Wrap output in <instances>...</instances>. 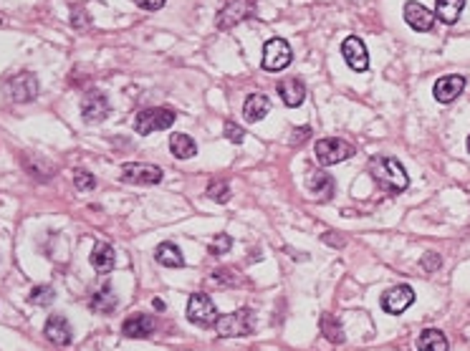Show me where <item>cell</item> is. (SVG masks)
Here are the masks:
<instances>
[{
    "mask_svg": "<svg viewBox=\"0 0 470 351\" xmlns=\"http://www.w3.org/2000/svg\"><path fill=\"white\" fill-rule=\"evenodd\" d=\"M169 150L177 160H190V157L198 155V144L192 142V137L187 134H172L169 137Z\"/></svg>",
    "mask_w": 470,
    "mask_h": 351,
    "instance_id": "cell-24",
    "label": "cell"
},
{
    "mask_svg": "<svg viewBox=\"0 0 470 351\" xmlns=\"http://www.w3.org/2000/svg\"><path fill=\"white\" fill-rule=\"evenodd\" d=\"M74 184L79 187V190H94L96 187V179H94L91 172H86V169H76L74 172Z\"/></svg>",
    "mask_w": 470,
    "mask_h": 351,
    "instance_id": "cell-31",
    "label": "cell"
},
{
    "mask_svg": "<svg viewBox=\"0 0 470 351\" xmlns=\"http://www.w3.org/2000/svg\"><path fill=\"white\" fill-rule=\"evenodd\" d=\"M215 331L223 339H238V336H248L256 331V313L250 308H238V311L218 316L215 321Z\"/></svg>",
    "mask_w": 470,
    "mask_h": 351,
    "instance_id": "cell-2",
    "label": "cell"
},
{
    "mask_svg": "<svg viewBox=\"0 0 470 351\" xmlns=\"http://www.w3.org/2000/svg\"><path fill=\"white\" fill-rule=\"evenodd\" d=\"M248 11H250V6L245 0H230L220 11V16H218V28L225 30V28H230V26H235L238 21H243V18L248 16Z\"/></svg>",
    "mask_w": 470,
    "mask_h": 351,
    "instance_id": "cell-17",
    "label": "cell"
},
{
    "mask_svg": "<svg viewBox=\"0 0 470 351\" xmlns=\"http://www.w3.org/2000/svg\"><path fill=\"white\" fill-rule=\"evenodd\" d=\"M122 179L129 184H160L162 182V167L147 165V162H127L122 167Z\"/></svg>",
    "mask_w": 470,
    "mask_h": 351,
    "instance_id": "cell-6",
    "label": "cell"
},
{
    "mask_svg": "<svg viewBox=\"0 0 470 351\" xmlns=\"http://www.w3.org/2000/svg\"><path fill=\"white\" fill-rule=\"evenodd\" d=\"M465 8V0H435V18H440L442 23L453 26L460 18Z\"/></svg>",
    "mask_w": 470,
    "mask_h": 351,
    "instance_id": "cell-22",
    "label": "cell"
},
{
    "mask_svg": "<svg viewBox=\"0 0 470 351\" xmlns=\"http://www.w3.org/2000/svg\"><path fill=\"white\" fill-rule=\"evenodd\" d=\"M230 247H233V238L225 235V233H220V235H215V240L210 243V253L213 255H225Z\"/></svg>",
    "mask_w": 470,
    "mask_h": 351,
    "instance_id": "cell-30",
    "label": "cell"
},
{
    "mask_svg": "<svg viewBox=\"0 0 470 351\" xmlns=\"http://www.w3.org/2000/svg\"><path fill=\"white\" fill-rule=\"evenodd\" d=\"M91 308L99 313H111L116 308V296H114V291H111L109 283H104V286L91 296Z\"/></svg>",
    "mask_w": 470,
    "mask_h": 351,
    "instance_id": "cell-25",
    "label": "cell"
},
{
    "mask_svg": "<svg viewBox=\"0 0 470 351\" xmlns=\"http://www.w3.org/2000/svg\"><path fill=\"white\" fill-rule=\"evenodd\" d=\"M415 303V291L410 286H395L382 296V308L387 313H402Z\"/></svg>",
    "mask_w": 470,
    "mask_h": 351,
    "instance_id": "cell-12",
    "label": "cell"
},
{
    "mask_svg": "<svg viewBox=\"0 0 470 351\" xmlns=\"http://www.w3.org/2000/svg\"><path fill=\"white\" fill-rule=\"evenodd\" d=\"M420 265H423L427 273H432V271H437V268H440L442 260H440V255H437V253H427L423 260H420Z\"/></svg>",
    "mask_w": 470,
    "mask_h": 351,
    "instance_id": "cell-33",
    "label": "cell"
},
{
    "mask_svg": "<svg viewBox=\"0 0 470 351\" xmlns=\"http://www.w3.org/2000/svg\"><path fill=\"white\" fill-rule=\"evenodd\" d=\"M225 137L230 139V142L240 144L245 139V132H243V127L235 124V121H225Z\"/></svg>",
    "mask_w": 470,
    "mask_h": 351,
    "instance_id": "cell-32",
    "label": "cell"
},
{
    "mask_svg": "<svg viewBox=\"0 0 470 351\" xmlns=\"http://www.w3.org/2000/svg\"><path fill=\"white\" fill-rule=\"evenodd\" d=\"M174 111L164 109V106H152V109H145L134 116V132L137 134H152V132H162V129H169L174 124Z\"/></svg>",
    "mask_w": 470,
    "mask_h": 351,
    "instance_id": "cell-3",
    "label": "cell"
},
{
    "mask_svg": "<svg viewBox=\"0 0 470 351\" xmlns=\"http://www.w3.org/2000/svg\"><path fill=\"white\" fill-rule=\"evenodd\" d=\"M140 8H145V11H160V8L164 6V0H134Z\"/></svg>",
    "mask_w": 470,
    "mask_h": 351,
    "instance_id": "cell-34",
    "label": "cell"
},
{
    "mask_svg": "<svg viewBox=\"0 0 470 351\" xmlns=\"http://www.w3.org/2000/svg\"><path fill=\"white\" fill-rule=\"evenodd\" d=\"M187 318L200 328H215L218 321V308L208 294H192L187 301Z\"/></svg>",
    "mask_w": 470,
    "mask_h": 351,
    "instance_id": "cell-4",
    "label": "cell"
},
{
    "mask_svg": "<svg viewBox=\"0 0 470 351\" xmlns=\"http://www.w3.org/2000/svg\"><path fill=\"white\" fill-rule=\"evenodd\" d=\"M53 301V288L51 286H35L30 291V303L35 306H48Z\"/></svg>",
    "mask_w": 470,
    "mask_h": 351,
    "instance_id": "cell-28",
    "label": "cell"
},
{
    "mask_svg": "<svg viewBox=\"0 0 470 351\" xmlns=\"http://www.w3.org/2000/svg\"><path fill=\"white\" fill-rule=\"evenodd\" d=\"M208 197L215 202H220V205H225V202L230 200V184L223 182V179H213V182L208 184Z\"/></svg>",
    "mask_w": 470,
    "mask_h": 351,
    "instance_id": "cell-27",
    "label": "cell"
},
{
    "mask_svg": "<svg viewBox=\"0 0 470 351\" xmlns=\"http://www.w3.org/2000/svg\"><path fill=\"white\" fill-rule=\"evenodd\" d=\"M465 89V79L463 76H442V79H437L435 89H432V94H435V99L440 101V104H450V101H455V99L463 94Z\"/></svg>",
    "mask_w": 470,
    "mask_h": 351,
    "instance_id": "cell-13",
    "label": "cell"
},
{
    "mask_svg": "<svg viewBox=\"0 0 470 351\" xmlns=\"http://www.w3.org/2000/svg\"><path fill=\"white\" fill-rule=\"evenodd\" d=\"M308 134H311V129H308V127H303V129H298V132H293V139H291V142H293V144H301V142H303V139H306V137H308Z\"/></svg>",
    "mask_w": 470,
    "mask_h": 351,
    "instance_id": "cell-36",
    "label": "cell"
},
{
    "mask_svg": "<svg viewBox=\"0 0 470 351\" xmlns=\"http://www.w3.org/2000/svg\"><path fill=\"white\" fill-rule=\"evenodd\" d=\"M109 99L101 91H89L86 96L82 99V116L86 124H99L109 116Z\"/></svg>",
    "mask_w": 470,
    "mask_h": 351,
    "instance_id": "cell-9",
    "label": "cell"
},
{
    "mask_svg": "<svg viewBox=\"0 0 470 351\" xmlns=\"http://www.w3.org/2000/svg\"><path fill=\"white\" fill-rule=\"evenodd\" d=\"M354 152H357L354 144H349V142H344V139H337V137L319 139V142H316V160H319L324 167L349 160V157L354 155Z\"/></svg>",
    "mask_w": 470,
    "mask_h": 351,
    "instance_id": "cell-5",
    "label": "cell"
},
{
    "mask_svg": "<svg viewBox=\"0 0 470 351\" xmlns=\"http://www.w3.org/2000/svg\"><path fill=\"white\" fill-rule=\"evenodd\" d=\"M155 308H157V311H164V303H162L160 299H157V301H155Z\"/></svg>",
    "mask_w": 470,
    "mask_h": 351,
    "instance_id": "cell-37",
    "label": "cell"
},
{
    "mask_svg": "<svg viewBox=\"0 0 470 351\" xmlns=\"http://www.w3.org/2000/svg\"><path fill=\"white\" fill-rule=\"evenodd\" d=\"M43 331H46V339H51L56 346H69L71 339H74L71 323L66 321V316H61V313H56V316L48 318Z\"/></svg>",
    "mask_w": 470,
    "mask_h": 351,
    "instance_id": "cell-15",
    "label": "cell"
},
{
    "mask_svg": "<svg viewBox=\"0 0 470 351\" xmlns=\"http://www.w3.org/2000/svg\"><path fill=\"white\" fill-rule=\"evenodd\" d=\"M268 111H271V101H268V96H263V94H250V96L245 99L243 116L248 121H261Z\"/></svg>",
    "mask_w": 470,
    "mask_h": 351,
    "instance_id": "cell-21",
    "label": "cell"
},
{
    "mask_svg": "<svg viewBox=\"0 0 470 351\" xmlns=\"http://www.w3.org/2000/svg\"><path fill=\"white\" fill-rule=\"evenodd\" d=\"M152 331H155V318L147 313H132L122 323V334L127 339H147Z\"/></svg>",
    "mask_w": 470,
    "mask_h": 351,
    "instance_id": "cell-14",
    "label": "cell"
},
{
    "mask_svg": "<svg viewBox=\"0 0 470 351\" xmlns=\"http://www.w3.org/2000/svg\"><path fill=\"white\" fill-rule=\"evenodd\" d=\"M405 21L413 30L427 33L435 26V13L425 8L423 3H418V0H410V3H405Z\"/></svg>",
    "mask_w": 470,
    "mask_h": 351,
    "instance_id": "cell-11",
    "label": "cell"
},
{
    "mask_svg": "<svg viewBox=\"0 0 470 351\" xmlns=\"http://www.w3.org/2000/svg\"><path fill=\"white\" fill-rule=\"evenodd\" d=\"M114 247L109 245V243H96L91 250V265H94V271H99V273H109L111 268H114Z\"/></svg>",
    "mask_w": 470,
    "mask_h": 351,
    "instance_id": "cell-20",
    "label": "cell"
},
{
    "mask_svg": "<svg viewBox=\"0 0 470 351\" xmlns=\"http://www.w3.org/2000/svg\"><path fill=\"white\" fill-rule=\"evenodd\" d=\"M418 351H447V339L437 328H425L418 339Z\"/></svg>",
    "mask_w": 470,
    "mask_h": 351,
    "instance_id": "cell-23",
    "label": "cell"
},
{
    "mask_svg": "<svg viewBox=\"0 0 470 351\" xmlns=\"http://www.w3.org/2000/svg\"><path fill=\"white\" fill-rule=\"evenodd\" d=\"M213 281L220 283V286H238L240 276L230 268H218V271H213Z\"/></svg>",
    "mask_w": 470,
    "mask_h": 351,
    "instance_id": "cell-29",
    "label": "cell"
},
{
    "mask_svg": "<svg viewBox=\"0 0 470 351\" xmlns=\"http://www.w3.org/2000/svg\"><path fill=\"white\" fill-rule=\"evenodd\" d=\"M321 334H324L326 339L331 341V344H342V341H344L342 323L331 316V313H324V316H321Z\"/></svg>",
    "mask_w": 470,
    "mask_h": 351,
    "instance_id": "cell-26",
    "label": "cell"
},
{
    "mask_svg": "<svg viewBox=\"0 0 470 351\" xmlns=\"http://www.w3.org/2000/svg\"><path fill=\"white\" fill-rule=\"evenodd\" d=\"M279 96L284 99L286 106L296 109V106L303 104V99H306V87H303L301 79H284L279 81Z\"/></svg>",
    "mask_w": 470,
    "mask_h": 351,
    "instance_id": "cell-16",
    "label": "cell"
},
{
    "mask_svg": "<svg viewBox=\"0 0 470 351\" xmlns=\"http://www.w3.org/2000/svg\"><path fill=\"white\" fill-rule=\"evenodd\" d=\"M369 169H371L374 182H377V187L384 192H402V190H407V184H410L405 167H402L397 160H392V157H374Z\"/></svg>",
    "mask_w": 470,
    "mask_h": 351,
    "instance_id": "cell-1",
    "label": "cell"
},
{
    "mask_svg": "<svg viewBox=\"0 0 470 351\" xmlns=\"http://www.w3.org/2000/svg\"><path fill=\"white\" fill-rule=\"evenodd\" d=\"M155 260L164 268H182L185 265V258H182L180 247L174 243H160L155 250Z\"/></svg>",
    "mask_w": 470,
    "mask_h": 351,
    "instance_id": "cell-19",
    "label": "cell"
},
{
    "mask_svg": "<svg viewBox=\"0 0 470 351\" xmlns=\"http://www.w3.org/2000/svg\"><path fill=\"white\" fill-rule=\"evenodd\" d=\"M324 243H326V245L342 247V245H344V238L339 235V233H324Z\"/></svg>",
    "mask_w": 470,
    "mask_h": 351,
    "instance_id": "cell-35",
    "label": "cell"
},
{
    "mask_svg": "<svg viewBox=\"0 0 470 351\" xmlns=\"http://www.w3.org/2000/svg\"><path fill=\"white\" fill-rule=\"evenodd\" d=\"M293 53L291 46L284 38H271L263 48V69L266 71H284L286 66H291Z\"/></svg>",
    "mask_w": 470,
    "mask_h": 351,
    "instance_id": "cell-7",
    "label": "cell"
},
{
    "mask_svg": "<svg viewBox=\"0 0 470 351\" xmlns=\"http://www.w3.org/2000/svg\"><path fill=\"white\" fill-rule=\"evenodd\" d=\"M468 152H470V137H468Z\"/></svg>",
    "mask_w": 470,
    "mask_h": 351,
    "instance_id": "cell-38",
    "label": "cell"
},
{
    "mask_svg": "<svg viewBox=\"0 0 470 351\" xmlns=\"http://www.w3.org/2000/svg\"><path fill=\"white\" fill-rule=\"evenodd\" d=\"M308 190L316 195V200L326 202L334 197V190H337V182L329 172H313L308 174Z\"/></svg>",
    "mask_w": 470,
    "mask_h": 351,
    "instance_id": "cell-18",
    "label": "cell"
},
{
    "mask_svg": "<svg viewBox=\"0 0 470 351\" xmlns=\"http://www.w3.org/2000/svg\"><path fill=\"white\" fill-rule=\"evenodd\" d=\"M6 91L13 101H21V104L23 101H33L38 96V79L33 74H28V71L16 74L13 79L6 81Z\"/></svg>",
    "mask_w": 470,
    "mask_h": 351,
    "instance_id": "cell-8",
    "label": "cell"
},
{
    "mask_svg": "<svg viewBox=\"0 0 470 351\" xmlns=\"http://www.w3.org/2000/svg\"><path fill=\"white\" fill-rule=\"evenodd\" d=\"M342 56H344V61H347L352 71H367V69H369V56H367L364 40L357 38V35H349V38H344Z\"/></svg>",
    "mask_w": 470,
    "mask_h": 351,
    "instance_id": "cell-10",
    "label": "cell"
}]
</instances>
